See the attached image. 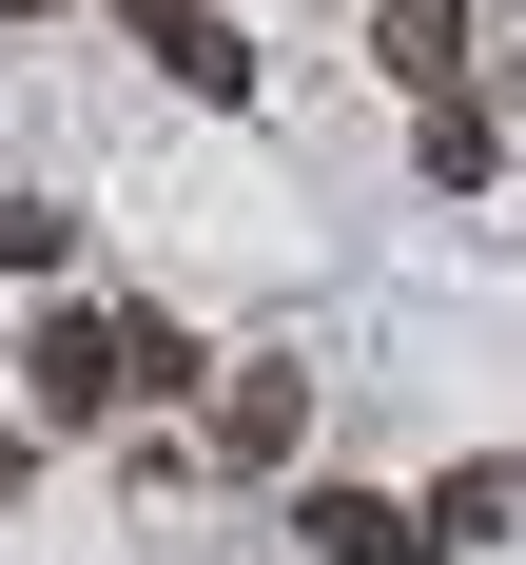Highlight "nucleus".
<instances>
[{
  "mask_svg": "<svg viewBox=\"0 0 526 565\" xmlns=\"http://www.w3.org/2000/svg\"><path fill=\"white\" fill-rule=\"evenodd\" d=\"M292 546H312V565H449L409 488H351V468H332V488H292Z\"/></svg>",
  "mask_w": 526,
  "mask_h": 565,
  "instance_id": "obj_1",
  "label": "nucleus"
},
{
  "mask_svg": "<svg viewBox=\"0 0 526 565\" xmlns=\"http://www.w3.org/2000/svg\"><path fill=\"white\" fill-rule=\"evenodd\" d=\"M312 449V371H292V351H234L215 371V468H292Z\"/></svg>",
  "mask_w": 526,
  "mask_h": 565,
  "instance_id": "obj_2",
  "label": "nucleus"
},
{
  "mask_svg": "<svg viewBox=\"0 0 526 565\" xmlns=\"http://www.w3.org/2000/svg\"><path fill=\"white\" fill-rule=\"evenodd\" d=\"M117 20H137V58H157V78H175V98H254V40H234V20H215V0H117Z\"/></svg>",
  "mask_w": 526,
  "mask_h": 565,
  "instance_id": "obj_3",
  "label": "nucleus"
},
{
  "mask_svg": "<svg viewBox=\"0 0 526 565\" xmlns=\"http://www.w3.org/2000/svg\"><path fill=\"white\" fill-rule=\"evenodd\" d=\"M20 391H40V429H98V409H137V391H117V312H40Z\"/></svg>",
  "mask_w": 526,
  "mask_h": 565,
  "instance_id": "obj_4",
  "label": "nucleus"
},
{
  "mask_svg": "<svg viewBox=\"0 0 526 565\" xmlns=\"http://www.w3.org/2000/svg\"><path fill=\"white\" fill-rule=\"evenodd\" d=\"M409 175H429V195H487V175H507V117L487 98H409Z\"/></svg>",
  "mask_w": 526,
  "mask_h": 565,
  "instance_id": "obj_5",
  "label": "nucleus"
},
{
  "mask_svg": "<svg viewBox=\"0 0 526 565\" xmlns=\"http://www.w3.org/2000/svg\"><path fill=\"white\" fill-rule=\"evenodd\" d=\"M487 526H526V468H449L429 488V546H487Z\"/></svg>",
  "mask_w": 526,
  "mask_h": 565,
  "instance_id": "obj_6",
  "label": "nucleus"
},
{
  "mask_svg": "<svg viewBox=\"0 0 526 565\" xmlns=\"http://www.w3.org/2000/svg\"><path fill=\"white\" fill-rule=\"evenodd\" d=\"M117 391H175V409H195V332H175V312H117Z\"/></svg>",
  "mask_w": 526,
  "mask_h": 565,
  "instance_id": "obj_7",
  "label": "nucleus"
},
{
  "mask_svg": "<svg viewBox=\"0 0 526 565\" xmlns=\"http://www.w3.org/2000/svg\"><path fill=\"white\" fill-rule=\"evenodd\" d=\"M58 254H78V215L58 195H0V274H58Z\"/></svg>",
  "mask_w": 526,
  "mask_h": 565,
  "instance_id": "obj_8",
  "label": "nucleus"
},
{
  "mask_svg": "<svg viewBox=\"0 0 526 565\" xmlns=\"http://www.w3.org/2000/svg\"><path fill=\"white\" fill-rule=\"evenodd\" d=\"M507 98H526V78H507Z\"/></svg>",
  "mask_w": 526,
  "mask_h": 565,
  "instance_id": "obj_9",
  "label": "nucleus"
}]
</instances>
